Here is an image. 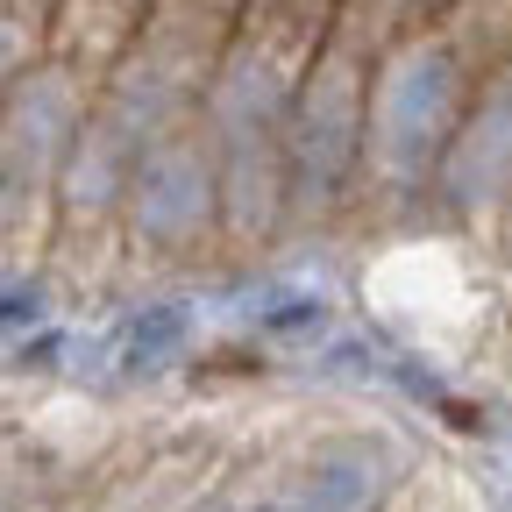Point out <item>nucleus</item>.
<instances>
[{"mask_svg": "<svg viewBox=\"0 0 512 512\" xmlns=\"http://www.w3.org/2000/svg\"><path fill=\"white\" fill-rule=\"evenodd\" d=\"M477 64L441 22L399 36L370 64V107H363V192H427L434 164L456 136V121L477 93Z\"/></svg>", "mask_w": 512, "mask_h": 512, "instance_id": "nucleus-1", "label": "nucleus"}, {"mask_svg": "<svg viewBox=\"0 0 512 512\" xmlns=\"http://www.w3.org/2000/svg\"><path fill=\"white\" fill-rule=\"evenodd\" d=\"M370 64L356 43L328 36L320 57L285 107L278 150L292 178V228H320L363 200V107H370Z\"/></svg>", "mask_w": 512, "mask_h": 512, "instance_id": "nucleus-2", "label": "nucleus"}, {"mask_svg": "<svg viewBox=\"0 0 512 512\" xmlns=\"http://www.w3.org/2000/svg\"><path fill=\"white\" fill-rule=\"evenodd\" d=\"M121 249L143 264H185L221 249V150L200 114L136 150L121 192Z\"/></svg>", "mask_w": 512, "mask_h": 512, "instance_id": "nucleus-3", "label": "nucleus"}, {"mask_svg": "<svg viewBox=\"0 0 512 512\" xmlns=\"http://www.w3.org/2000/svg\"><path fill=\"white\" fill-rule=\"evenodd\" d=\"M93 100H100V79L79 72V64H64L57 50L43 64H29V72L0 93V178L36 192V200H50L57 164L72 157Z\"/></svg>", "mask_w": 512, "mask_h": 512, "instance_id": "nucleus-4", "label": "nucleus"}, {"mask_svg": "<svg viewBox=\"0 0 512 512\" xmlns=\"http://www.w3.org/2000/svg\"><path fill=\"white\" fill-rule=\"evenodd\" d=\"M427 192L463 221H498L505 214V200H512V57L477 79Z\"/></svg>", "mask_w": 512, "mask_h": 512, "instance_id": "nucleus-5", "label": "nucleus"}, {"mask_svg": "<svg viewBox=\"0 0 512 512\" xmlns=\"http://www.w3.org/2000/svg\"><path fill=\"white\" fill-rule=\"evenodd\" d=\"M406 491L399 477V448L377 434H342L299 470L292 505L299 512H392Z\"/></svg>", "mask_w": 512, "mask_h": 512, "instance_id": "nucleus-6", "label": "nucleus"}, {"mask_svg": "<svg viewBox=\"0 0 512 512\" xmlns=\"http://www.w3.org/2000/svg\"><path fill=\"white\" fill-rule=\"evenodd\" d=\"M150 0H50V50L79 72L107 79V64L136 43Z\"/></svg>", "mask_w": 512, "mask_h": 512, "instance_id": "nucleus-7", "label": "nucleus"}, {"mask_svg": "<svg viewBox=\"0 0 512 512\" xmlns=\"http://www.w3.org/2000/svg\"><path fill=\"white\" fill-rule=\"evenodd\" d=\"M235 22H242V0H150V15H143L136 43L178 57L185 72L207 79L214 57H221V43L235 36Z\"/></svg>", "mask_w": 512, "mask_h": 512, "instance_id": "nucleus-8", "label": "nucleus"}, {"mask_svg": "<svg viewBox=\"0 0 512 512\" xmlns=\"http://www.w3.org/2000/svg\"><path fill=\"white\" fill-rule=\"evenodd\" d=\"M441 8H448V0H342L328 36H342V43H356L363 57H377V50H392L399 36L441 22Z\"/></svg>", "mask_w": 512, "mask_h": 512, "instance_id": "nucleus-9", "label": "nucleus"}, {"mask_svg": "<svg viewBox=\"0 0 512 512\" xmlns=\"http://www.w3.org/2000/svg\"><path fill=\"white\" fill-rule=\"evenodd\" d=\"M50 57V0H0V93Z\"/></svg>", "mask_w": 512, "mask_h": 512, "instance_id": "nucleus-10", "label": "nucleus"}, {"mask_svg": "<svg viewBox=\"0 0 512 512\" xmlns=\"http://www.w3.org/2000/svg\"><path fill=\"white\" fill-rule=\"evenodd\" d=\"M235 512H299L292 498H249V505H235Z\"/></svg>", "mask_w": 512, "mask_h": 512, "instance_id": "nucleus-11", "label": "nucleus"}, {"mask_svg": "<svg viewBox=\"0 0 512 512\" xmlns=\"http://www.w3.org/2000/svg\"><path fill=\"white\" fill-rule=\"evenodd\" d=\"M0 512H22V491H15L8 477H0Z\"/></svg>", "mask_w": 512, "mask_h": 512, "instance_id": "nucleus-12", "label": "nucleus"}, {"mask_svg": "<svg viewBox=\"0 0 512 512\" xmlns=\"http://www.w3.org/2000/svg\"><path fill=\"white\" fill-rule=\"evenodd\" d=\"M498 228H505V249H512V200H505V214H498Z\"/></svg>", "mask_w": 512, "mask_h": 512, "instance_id": "nucleus-13", "label": "nucleus"}]
</instances>
